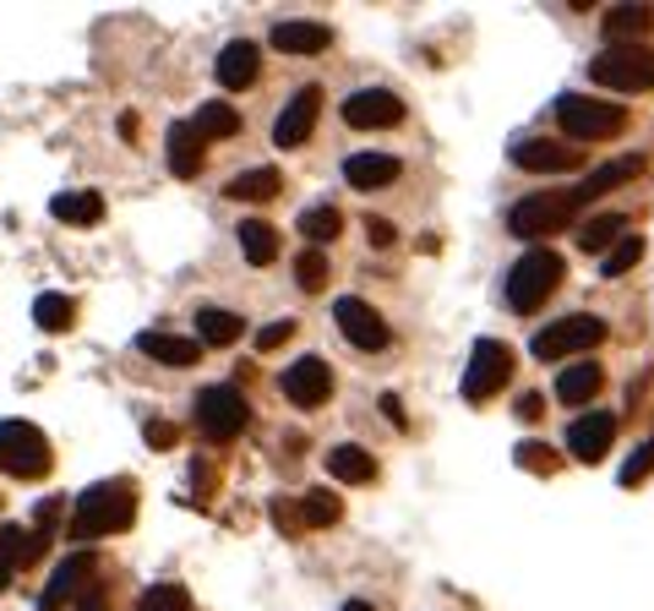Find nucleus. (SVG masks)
I'll use <instances>...</instances> for the list:
<instances>
[{
  "label": "nucleus",
  "instance_id": "obj_4",
  "mask_svg": "<svg viewBox=\"0 0 654 611\" xmlns=\"http://www.w3.org/2000/svg\"><path fill=\"white\" fill-rule=\"evenodd\" d=\"M556 284H562V257L551 246H534V252H523L519 263L508 268V306L513 312H534Z\"/></svg>",
  "mask_w": 654,
  "mask_h": 611
},
{
  "label": "nucleus",
  "instance_id": "obj_22",
  "mask_svg": "<svg viewBox=\"0 0 654 611\" xmlns=\"http://www.w3.org/2000/svg\"><path fill=\"white\" fill-rule=\"evenodd\" d=\"M600 388H605V371H600L594 360H573V366L556 377V399H562V405H573V409L589 405Z\"/></svg>",
  "mask_w": 654,
  "mask_h": 611
},
{
  "label": "nucleus",
  "instance_id": "obj_19",
  "mask_svg": "<svg viewBox=\"0 0 654 611\" xmlns=\"http://www.w3.org/2000/svg\"><path fill=\"white\" fill-rule=\"evenodd\" d=\"M273 50H284V55H323V50H333V28L327 22H278L273 28Z\"/></svg>",
  "mask_w": 654,
  "mask_h": 611
},
{
  "label": "nucleus",
  "instance_id": "obj_9",
  "mask_svg": "<svg viewBox=\"0 0 654 611\" xmlns=\"http://www.w3.org/2000/svg\"><path fill=\"white\" fill-rule=\"evenodd\" d=\"M605 339V323L600 317H562V323H551V328H540L529 349H534V360H562V355H584L594 344Z\"/></svg>",
  "mask_w": 654,
  "mask_h": 611
},
{
  "label": "nucleus",
  "instance_id": "obj_23",
  "mask_svg": "<svg viewBox=\"0 0 654 611\" xmlns=\"http://www.w3.org/2000/svg\"><path fill=\"white\" fill-rule=\"evenodd\" d=\"M164 147H170V170H175L181 181H192L196 170H202V136H196L192 121H175L170 136H164Z\"/></svg>",
  "mask_w": 654,
  "mask_h": 611
},
{
  "label": "nucleus",
  "instance_id": "obj_40",
  "mask_svg": "<svg viewBox=\"0 0 654 611\" xmlns=\"http://www.w3.org/2000/svg\"><path fill=\"white\" fill-rule=\"evenodd\" d=\"M267 513H273V525H278L284 536H306V519H300V508H295V502H284V497H278Z\"/></svg>",
  "mask_w": 654,
  "mask_h": 611
},
{
  "label": "nucleus",
  "instance_id": "obj_43",
  "mask_svg": "<svg viewBox=\"0 0 654 611\" xmlns=\"http://www.w3.org/2000/svg\"><path fill=\"white\" fill-rule=\"evenodd\" d=\"M366 241H371V246H392V224L371 213V218H366Z\"/></svg>",
  "mask_w": 654,
  "mask_h": 611
},
{
  "label": "nucleus",
  "instance_id": "obj_24",
  "mask_svg": "<svg viewBox=\"0 0 654 611\" xmlns=\"http://www.w3.org/2000/svg\"><path fill=\"white\" fill-rule=\"evenodd\" d=\"M600 28H605L611 44H638V39L650 33V11H644V6H616V11L600 17Z\"/></svg>",
  "mask_w": 654,
  "mask_h": 611
},
{
  "label": "nucleus",
  "instance_id": "obj_26",
  "mask_svg": "<svg viewBox=\"0 0 654 611\" xmlns=\"http://www.w3.org/2000/svg\"><path fill=\"white\" fill-rule=\"evenodd\" d=\"M622 235H627V218H622V213H594V218L579 224V246H584V252H600V257H605Z\"/></svg>",
  "mask_w": 654,
  "mask_h": 611
},
{
  "label": "nucleus",
  "instance_id": "obj_29",
  "mask_svg": "<svg viewBox=\"0 0 654 611\" xmlns=\"http://www.w3.org/2000/svg\"><path fill=\"white\" fill-rule=\"evenodd\" d=\"M136 349L153 355V360H164V366H192L196 355H202V344L196 339H175V334H142Z\"/></svg>",
  "mask_w": 654,
  "mask_h": 611
},
{
  "label": "nucleus",
  "instance_id": "obj_47",
  "mask_svg": "<svg viewBox=\"0 0 654 611\" xmlns=\"http://www.w3.org/2000/svg\"><path fill=\"white\" fill-rule=\"evenodd\" d=\"M344 611H377L371 601H344Z\"/></svg>",
  "mask_w": 654,
  "mask_h": 611
},
{
  "label": "nucleus",
  "instance_id": "obj_39",
  "mask_svg": "<svg viewBox=\"0 0 654 611\" xmlns=\"http://www.w3.org/2000/svg\"><path fill=\"white\" fill-rule=\"evenodd\" d=\"M654 476V437H644L638 448H633V459L622 465V486H638V480Z\"/></svg>",
  "mask_w": 654,
  "mask_h": 611
},
{
  "label": "nucleus",
  "instance_id": "obj_37",
  "mask_svg": "<svg viewBox=\"0 0 654 611\" xmlns=\"http://www.w3.org/2000/svg\"><path fill=\"white\" fill-rule=\"evenodd\" d=\"M136 611H192V595L181 584H153V590H142Z\"/></svg>",
  "mask_w": 654,
  "mask_h": 611
},
{
  "label": "nucleus",
  "instance_id": "obj_35",
  "mask_svg": "<svg viewBox=\"0 0 654 611\" xmlns=\"http://www.w3.org/2000/svg\"><path fill=\"white\" fill-rule=\"evenodd\" d=\"M300 519H306V530H333V525L344 519V508H338L333 491H311V497L300 502Z\"/></svg>",
  "mask_w": 654,
  "mask_h": 611
},
{
  "label": "nucleus",
  "instance_id": "obj_7",
  "mask_svg": "<svg viewBox=\"0 0 654 611\" xmlns=\"http://www.w3.org/2000/svg\"><path fill=\"white\" fill-rule=\"evenodd\" d=\"M508 377H513V349L502 339H480L474 355H469V366H463V399L486 405L497 388H508Z\"/></svg>",
  "mask_w": 654,
  "mask_h": 611
},
{
  "label": "nucleus",
  "instance_id": "obj_17",
  "mask_svg": "<svg viewBox=\"0 0 654 611\" xmlns=\"http://www.w3.org/2000/svg\"><path fill=\"white\" fill-rule=\"evenodd\" d=\"M403 175V164L392 153H349L344 159V181L360 186V192H377V186H392Z\"/></svg>",
  "mask_w": 654,
  "mask_h": 611
},
{
  "label": "nucleus",
  "instance_id": "obj_28",
  "mask_svg": "<svg viewBox=\"0 0 654 611\" xmlns=\"http://www.w3.org/2000/svg\"><path fill=\"white\" fill-rule=\"evenodd\" d=\"M241 252H246L252 268H267V263L278 257V230H273L267 218H246V224H241Z\"/></svg>",
  "mask_w": 654,
  "mask_h": 611
},
{
  "label": "nucleus",
  "instance_id": "obj_13",
  "mask_svg": "<svg viewBox=\"0 0 654 611\" xmlns=\"http://www.w3.org/2000/svg\"><path fill=\"white\" fill-rule=\"evenodd\" d=\"M317 115H323V88L311 82V88H295V99L278 110V121H273V142L278 147H300L311 126H317Z\"/></svg>",
  "mask_w": 654,
  "mask_h": 611
},
{
  "label": "nucleus",
  "instance_id": "obj_10",
  "mask_svg": "<svg viewBox=\"0 0 654 611\" xmlns=\"http://www.w3.org/2000/svg\"><path fill=\"white\" fill-rule=\"evenodd\" d=\"M278 388H284V399L300 409H323L333 399V371H327L323 355H300L284 377H278Z\"/></svg>",
  "mask_w": 654,
  "mask_h": 611
},
{
  "label": "nucleus",
  "instance_id": "obj_14",
  "mask_svg": "<svg viewBox=\"0 0 654 611\" xmlns=\"http://www.w3.org/2000/svg\"><path fill=\"white\" fill-rule=\"evenodd\" d=\"M93 568H99L93 551H71V557H61L55 573H50V584H44V595H39V611H61L71 595H82V590L93 584Z\"/></svg>",
  "mask_w": 654,
  "mask_h": 611
},
{
  "label": "nucleus",
  "instance_id": "obj_34",
  "mask_svg": "<svg viewBox=\"0 0 654 611\" xmlns=\"http://www.w3.org/2000/svg\"><path fill=\"white\" fill-rule=\"evenodd\" d=\"M71 317H76V306H71L65 295H39V301H33V323H39L44 334H65Z\"/></svg>",
  "mask_w": 654,
  "mask_h": 611
},
{
  "label": "nucleus",
  "instance_id": "obj_18",
  "mask_svg": "<svg viewBox=\"0 0 654 611\" xmlns=\"http://www.w3.org/2000/svg\"><path fill=\"white\" fill-rule=\"evenodd\" d=\"M262 71V50L252 39H235V44H224L218 50V82L229 88V93H241V88H252Z\"/></svg>",
  "mask_w": 654,
  "mask_h": 611
},
{
  "label": "nucleus",
  "instance_id": "obj_11",
  "mask_svg": "<svg viewBox=\"0 0 654 611\" xmlns=\"http://www.w3.org/2000/svg\"><path fill=\"white\" fill-rule=\"evenodd\" d=\"M333 323L344 328V339L355 344V349H388V323L360 301V295H344V301H333Z\"/></svg>",
  "mask_w": 654,
  "mask_h": 611
},
{
  "label": "nucleus",
  "instance_id": "obj_46",
  "mask_svg": "<svg viewBox=\"0 0 654 611\" xmlns=\"http://www.w3.org/2000/svg\"><path fill=\"white\" fill-rule=\"evenodd\" d=\"M540 409H545V405H540V394H523V399H519V420H540Z\"/></svg>",
  "mask_w": 654,
  "mask_h": 611
},
{
  "label": "nucleus",
  "instance_id": "obj_42",
  "mask_svg": "<svg viewBox=\"0 0 654 611\" xmlns=\"http://www.w3.org/2000/svg\"><path fill=\"white\" fill-rule=\"evenodd\" d=\"M295 339V323H267L257 334V349H278V344H289Z\"/></svg>",
  "mask_w": 654,
  "mask_h": 611
},
{
  "label": "nucleus",
  "instance_id": "obj_2",
  "mask_svg": "<svg viewBox=\"0 0 654 611\" xmlns=\"http://www.w3.org/2000/svg\"><path fill=\"white\" fill-rule=\"evenodd\" d=\"M556 126L579 142H605V136L627 132V110L622 104H605V99H589V93H562L556 99Z\"/></svg>",
  "mask_w": 654,
  "mask_h": 611
},
{
  "label": "nucleus",
  "instance_id": "obj_8",
  "mask_svg": "<svg viewBox=\"0 0 654 611\" xmlns=\"http://www.w3.org/2000/svg\"><path fill=\"white\" fill-rule=\"evenodd\" d=\"M246 394L241 388H229V383H218V388H202L196 394V426L213 437V442H229V437H241L246 431Z\"/></svg>",
  "mask_w": 654,
  "mask_h": 611
},
{
  "label": "nucleus",
  "instance_id": "obj_30",
  "mask_svg": "<svg viewBox=\"0 0 654 611\" xmlns=\"http://www.w3.org/2000/svg\"><path fill=\"white\" fill-rule=\"evenodd\" d=\"M50 213H55L61 224H82V230H88V224L104 218V197H99V192H61V197L50 203Z\"/></svg>",
  "mask_w": 654,
  "mask_h": 611
},
{
  "label": "nucleus",
  "instance_id": "obj_31",
  "mask_svg": "<svg viewBox=\"0 0 654 611\" xmlns=\"http://www.w3.org/2000/svg\"><path fill=\"white\" fill-rule=\"evenodd\" d=\"M196 334H202V344H235L246 334V323L235 312H224V306H202L196 312Z\"/></svg>",
  "mask_w": 654,
  "mask_h": 611
},
{
  "label": "nucleus",
  "instance_id": "obj_12",
  "mask_svg": "<svg viewBox=\"0 0 654 611\" xmlns=\"http://www.w3.org/2000/svg\"><path fill=\"white\" fill-rule=\"evenodd\" d=\"M513 164L519 170H534V175H568L584 164V147L573 142H545V136H523L513 142Z\"/></svg>",
  "mask_w": 654,
  "mask_h": 611
},
{
  "label": "nucleus",
  "instance_id": "obj_38",
  "mask_svg": "<svg viewBox=\"0 0 654 611\" xmlns=\"http://www.w3.org/2000/svg\"><path fill=\"white\" fill-rule=\"evenodd\" d=\"M295 278H300V289H306V295H317V289L327 284V257L317 252V246L295 257Z\"/></svg>",
  "mask_w": 654,
  "mask_h": 611
},
{
  "label": "nucleus",
  "instance_id": "obj_20",
  "mask_svg": "<svg viewBox=\"0 0 654 611\" xmlns=\"http://www.w3.org/2000/svg\"><path fill=\"white\" fill-rule=\"evenodd\" d=\"M327 476L344 480V486H371L377 480V459L360 442H338V448H327Z\"/></svg>",
  "mask_w": 654,
  "mask_h": 611
},
{
  "label": "nucleus",
  "instance_id": "obj_36",
  "mask_svg": "<svg viewBox=\"0 0 654 611\" xmlns=\"http://www.w3.org/2000/svg\"><path fill=\"white\" fill-rule=\"evenodd\" d=\"M638 257H644V241H638V235H622V241L600 257V273H605V278H622L627 268H638Z\"/></svg>",
  "mask_w": 654,
  "mask_h": 611
},
{
  "label": "nucleus",
  "instance_id": "obj_21",
  "mask_svg": "<svg viewBox=\"0 0 654 611\" xmlns=\"http://www.w3.org/2000/svg\"><path fill=\"white\" fill-rule=\"evenodd\" d=\"M633 175H644V159H633V153H627V159H611V164H600V170L589 175L573 197L584 207V203H594V197H605V192H616V186H627Z\"/></svg>",
  "mask_w": 654,
  "mask_h": 611
},
{
  "label": "nucleus",
  "instance_id": "obj_25",
  "mask_svg": "<svg viewBox=\"0 0 654 611\" xmlns=\"http://www.w3.org/2000/svg\"><path fill=\"white\" fill-rule=\"evenodd\" d=\"M278 192H284V175H278V170H267V164H262V170H246V175H235V181H229V197H235V203H273Z\"/></svg>",
  "mask_w": 654,
  "mask_h": 611
},
{
  "label": "nucleus",
  "instance_id": "obj_1",
  "mask_svg": "<svg viewBox=\"0 0 654 611\" xmlns=\"http://www.w3.org/2000/svg\"><path fill=\"white\" fill-rule=\"evenodd\" d=\"M131 519H136V491H131V480H99V486H88V491L76 497V508H71V536H76V541L121 536V530H131Z\"/></svg>",
  "mask_w": 654,
  "mask_h": 611
},
{
  "label": "nucleus",
  "instance_id": "obj_44",
  "mask_svg": "<svg viewBox=\"0 0 654 611\" xmlns=\"http://www.w3.org/2000/svg\"><path fill=\"white\" fill-rule=\"evenodd\" d=\"M76 611H110V607H104V590H99V584H88V590L76 595Z\"/></svg>",
  "mask_w": 654,
  "mask_h": 611
},
{
  "label": "nucleus",
  "instance_id": "obj_6",
  "mask_svg": "<svg viewBox=\"0 0 654 611\" xmlns=\"http://www.w3.org/2000/svg\"><path fill=\"white\" fill-rule=\"evenodd\" d=\"M0 470L17 480H39L50 470V442L28 420H0Z\"/></svg>",
  "mask_w": 654,
  "mask_h": 611
},
{
  "label": "nucleus",
  "instance_id": "obj_27",
  "mask_svg": "<svg viewBox=\"0 0 654 611\" xmlns=\"http://www.w3.org/2000/svg\"><path fill=\"white\" fill-rule=\"evenodd\" d=\"M33 557V536L28 525H0V590L17 579V568Z\"/></svg>",
  "mask_w": 654,
  "mask_h": 611
},
{
  "label": "nucleus",
  "instance_id": "obj_32",
  "mask_svg": "<svg viewBox=\"0 0 654 611\" xmlns=\"http://www.w3.org/2000/svg\"><path fill=\"white\" fill-rule=\"evenodd\" d=\"M192 126H196V136H202V142H207V136L218 142V136H235V132H241V115H235V104L213 99V104H202V110H196Z\"/></svg>",
  "mask_w": 654,
  "mask_h": 611
},
{
  "label": "nucleus",
  "instance_id": "obj_15",
  "mask_svg": "<svg viewBox=\"0 0 654 611\" xmlns=\"http://www.w3.org/2000/svg\"><path fill=\"white\" fill-rule=\"evenodd\" d=\"M611 442H616V415H605V409L579 415V420L568 426V454H573L579 465H600V459L611 454Z\"/></svg>",
  "mask_w": 654,
  "mask_h": 611
},
{
  "label": "nucleus",
  "instance_id": "obj_3",
  "mask_svg": "<svg viewBox=\"0 0 654 611\" xmlns=\"http://www.w3.org/2000/svg\"><path fill=\"white\" fill-rule=\"evenodd\" d=\"M589 77L611 93H650L654 88V50L644 44H611L589 61Z\"/></svg>",
  "mask_w": 654,
  "mask_h": 611
},
{
  "label": "nucleus",
  "instance_id": "obj_5",
  "mask_svg": "<svg viewBox=\"0 0 654 611\" xmlns=\"http://www.w3.org/2000/svg\"><path fill=\"white\" fill-rule=\"evenodd\" d=\"M573 213H579V197H573V192H534V197H519V203L508 207V230L523 235V241L556 235L562 224H573Z\"/></svg>",
  "mask_w": 654,
  "mask_h": 611
},
{
  "label": "nucleus",
  "instance_id": "obj_33",
  "mask_svg": "<svg viewBox=\"0 0 654 611\" xmlns=\"http://www.w3.org/2000/svg\"><path fill=\"white\" fill-rule=\"evenodd\" d=\"M338 230H344V218H338V207H333V203H317V207H306V213H300V235H306L311 246L333 241Z\"/></svg>",
  "mask_w": 654,
  "mask_h": 611
},
{
  "label": "nucleus",
  "instance_id": "obj_41",
  "mask_svg": "<svg viewBox=\"0 0 654 611\" xmlns=\"http://www.w3.org/2000/svg\"><path fill=\"white\" fill-rule=\"evenodd\" d=\"M519 465H523V470H540V476H551V470H556V454H551V448H534V442H523V448H519Z\"/></svg>",
  "mask_w": 654,
  "mask_h": 611
},
{
  "label": "nucleus",
  "instance_id": "obj_16",
  "mask_svg": "<svg viewBox=\"0 0 654 611\" xmlns=\"http://www.w3.org/2000/svg\"><path fill=\"white\" fill-rule=\"evenodd\" d=\"M344 121L360 126V132L398 126V121H403V104H398V93H388V88H360V93L344 99Z\"/></svg>",
  "mask_w": 654,
  "mask_h": 611
},
{
  "label": "nucleus",
  "instance_id": "obj_45",
  "mask_svg": "<svg viewBox=\"0 0 654 611\" xmlns=\"http://www.w3.org/2000/svg\"><path fill=\"white\" fill-rule=\"evenodd\" d=\"M147 442H153V448H170V442H175V426H170V420L147 426Z\"/></svg>",
  "mask_w": 654,
  "mask_h": 611
}]
</instances>
